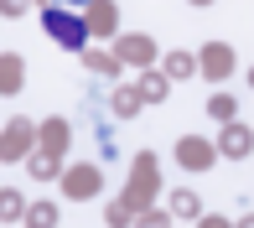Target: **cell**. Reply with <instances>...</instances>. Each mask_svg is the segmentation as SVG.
<instances>
[{
  "label": "cell",
  "instance_id": "1",
  "mask_svg": "<svg viewBox=\"0 0 254 228\" xmlns=\"http://www.w3.org/2000/svg\"><path fill=\"white\" fill-rule=\"evenodd\" d=\"M47 31L57 42H63V47H83V21H73V16H63V10H47Z\"/></svg>",
  "mask_w": 254,
  "mask_h": 228
},
{
  "label": "cell",
  "instance_id": "2",
  "mask_svg": "<svg viewBox=\"0 0 254 228\" xmlns=\"http://www.w3.org/2000/svg\"><path fill=\"white\" fill-rule=\"evenodd\" d=\"M16 213H21V197L16 192H0V218H16Z\"/></svg>",
  "mask_w": 254,
  "mask_h": 228
},
{
  "label": "cell",
  "instance_id": "3",
  "mask_svg": "<svg viewBox=\"0 0 254 228\" xmlns=\"http://www.w3.org/2000/svg\"><path fill=\"white\" fill-rule=\"evenodd\" d=\"M73 5H83V0H73Z\"/></svg>",
  "mask_w": 254,
  "mask_h": 228
},
{
  "label": "cell",
  "instance_id": "4",
  "mask_svg": "<svg viewBox=\"0 0 254 228\" xmlns=\"http://www.w3.org/2000/svg\"><path fill=\"white\" fill-rule=\"evenodd\" d=\"M244 228H254V223H244Z\"/></svg>",
  "mask_w": 254,
  "mask_h": 228
}]
</instances>
